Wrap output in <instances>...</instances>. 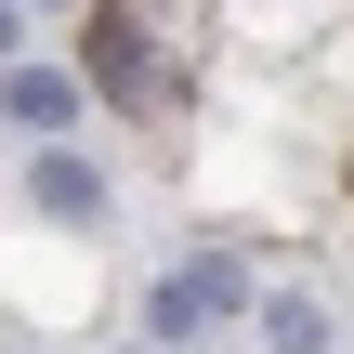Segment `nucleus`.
Returning a JSON list of instances; mask_svg holds the SVG:
<instances>
[{
  "label": "nucleus",
  "mask_w": 354,
  "mask_h": 354,
  "mask_svg": "<svg viewBox=\"0 0 354 354\" xmlns=\"http://www.w3.org/2000/svg\"><path fill=\"white\" fill-rule=\"evenodd\" d=\"M236 302H250V276H236L223 250H197V263H171V276H158V302H145V315H158V342H197V328H223Z\"/></svg>",
  "instance_id": "obj_1"
},
{
  "label": "nucleus",
  "mask_w": 354,
  "mask_h": 354,
  "mask_svg": "<svg viewBox=\"0 0 354 354\" xmlns=\"http://www.w3.org/2000/svg\"><path fill=\"white\" fill-rule=\"evenodd\" d=\"M0 105H13L26 131H66V118H79V79H66V66H13V53H0Z\"/></svg>",
  "instance_id": "obj_2"
},
{
  "label": "nucleus",
  "mask_w": 354,
  "mask_h": 354,
  "mask_svg": "<svg viewBox=\"0 0 354 354\" xmlns=\"http://www.w3.org/2000/svg\"><path fill=\"white\" fill-rule=\"evenodd\" d=\"M26 197H39L53 223H92V197H105V184H92V158H66V145H53V158L26 171Z\"/></svg>",
  "instance_id": "obj_3"
},
{
  "label": "nucleus",
  "mask_w": 354,
  "mask_h": 354,
  "mask_svg": "<svg viewBox=\"0 0 354 354\" xmlns=\"http://www.w3.org/2000/svg\"><path fill=\"white\" fill-rule=\"evenodd\" d=\"M263 328H276V354H328V315L315 302H263Z\"/></svg>",
  "instance_id": "obj_4"
},
{
  "label": "nucleus",
  "mask_w": 354,
  "mask_h": 354,
  "mask_svg": "<svg viewBox=\"0 0 354 354\" xmlns=\"http://www.w3.org/2000/svg\"><path fill=\"white\" fill-rule=\"evenodd\" d=\"M0 53H13V0H0Z\"/></svg>",
  "instance_id": "obj_5"
}]
</instances>
